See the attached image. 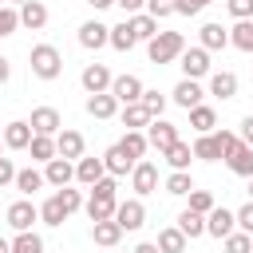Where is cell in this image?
<instances>
[{
	"label": "cell",
	"mask_w": 253,
	"mask_h": 253,
	"mask_svg": "<svg viewBox=\"0 0 253 253\" xmlns=\"http://www.w3.org/2000/svg\"><path fill=\"white\" fill-rule=\"evenodd\" d=\"M237 142H241V138H237L233 130H210V134H198L190 150H194V158H202V162H217V158H225Z\"/></svg>",
	"instance_id": "cell-1"
},
{
	"label": "cell",
	"mask_w": 253,
	"mask_h": 253,
	"mask_svg": "<svg viewBox=\"0 0 253 253\" xmlns=\"http://www.w3.org/2000/svg\"><path fill=\"white\" fill-rule=\"evenodd\" d=\"M28 63H32V75L43 79V83H51V79L63 75V55H59L55 43H36L32 55H28Z\"/></svg>",
	"instance_id": "cell-2"
},
{
	"label": "cell",
	"mask_w": 253,
	"mask_h": 253,
	"mask_svg": "<svg viewBox=\"0 0 253 253\" xmlns=\"http://www.w3.org/2000/svg\"><path fill=\"white\" fill-rule=\"evenodd\" d=\"M182 47H186V36L182 32H158V36H150L146 40V55H150V63H174L178 55H182Z\"/></svg>",
	"instance_id": "cell-3"
},
{
	"label": "cell",
	"mask_w": 253,
	"mask_h": 253,
	"mask_svg": "<svg viewBox=\"0 0 253 253\" xmlns=\"http://www.w3.org/2000/svg\"><path fill=\"white\" fill-rule=\"evenodd\" d=\"M178 67H182V79H206V75H210V51H206L202 43H198V47H182Z\"/></svg>",
	"instance_id": "cell-4"
},
{
	"label": "cell",
	"mask_w": 253,
	"mask_h": 253,
	"mask_svg": "<svg viewBox=\"0 0 253 253\" xmlns=\"http://www.w3.org/2000/svg\"><path fill=\"white\" fill-rule=\"evenodd\" d=\"M115 221L123 225V233L142 229V225H146V206H142V198H126V202H119V206H115Z\"/></svg>",
	"instance_id": "cell-5"
},
{
	"label": "cell",
	"mask_w": 253,
	"mask_h": 253,
	"mask_svg": "<svg viewBox=\"0 0 253 253\" xmlns=\"http://www.w3.org/2000/svg\"><path fill=\"white\" fill-rule=\"evenodd\" d=\"M142 134H146V142H150L158 154H162L166 146H174V142H178V126H174V123H166L162 115H158V119H150V123L142 126Z\"/></svg>",
	"instance_id": "cell-6"
},
{
	"label": "cell",
	"mask_w": 253,
	"mask_h": 253,
	"mask_svg": "<svg viewBox=\"0 0 253 253\" xmlns=\"http://www.w3.org/2000/svg\"><path fill=\"white\" fill-rule=\"evenodd\" d=\"M130 190H134V198L154 194V190H158V166H154V162H146V158H138V162H134V170H130Z\"/></svg>",
	"instance_id": "cell-7"
},
{
	"label": "cell",
	"mask_w": 253,
	"mask_h": 253,
	"mask_svg": "<svg viewBox=\"0 0 253 253\" xmlns=\"http://www.w3.org/2000/svg\"><path fill=\"white\" fill-rule=\"evenodd\" d=\"M4 217H8V225H12L16 233H24V229H32V225L40 221V206H32L28 198H20V202H12V206L4 210Z\"/></svg>",
	"instance_id": "cell-8"
},
{
	"label": "cell",
	"mask_w": 253,
	"mask_h": 253,
	"mask_svg": "<svg viewBox=\"0 0 253 253\" xmlns=\"http://www.w3.org/2000/svg\"><path fill=\"white\" fill-rule=\"evenodd\" d=\"M28 126H32V134H59L63 130V119H59V111L55 107H36L32 111V119H28Z\"/></svg>",
	"instance_id": "cell-9"
},
{
	"label": "cell",
	"mask_w": 253,
	"mask_h": 253,
	"mask_svg": "<svg viewBox=\"0 0 253 253\" xmlns=\"http://www.w3.org/2000/svg\"><path fill=\"white\" fill-rule=\"evenodd\" d=\"M71 178H75V162H71V158H59V154H55V158L43 162V182H47V186H55V190H59V186H71Z\"/></svg>",
	"instance_id": "cell-10"
},
{
	"label": "cell",
	"mask_w": 253,
	"mask_h": 253,
	"mask_svg": "<svg viewBox=\"0 0 253 253\" xmlns=\"http://www.w3.org/2000/svg\"><path fill=\"white\" fill-rule=\"evenodd\" d=\"M111 67L107 63H87L83 67V75H79V83H83V91L87 95H95V91H111Z\"/></svg>",
	"instance_id": "cell-11"
},
{
	"label": "cell",
	"mask_w": 253,
	"mask_h": 253,
	"mask_svg": "<svg viewBox=\"0 0 253 253\" xmlns=\"http://www.w3.org/2000/svg\"><path fill=\"white\" fill-rule=\"evenodd\" d=\"M233 229H237V221H233V210H225V206H213V210L206 213V233H210V237H217V241H221V237H229Z\"/></svg>",
	"instance_id": "cell-12"
},
{
	"label": "cell",
	"mask_w": 253,
	"mask_h": 253,
	"mask_svg": "<svg viewBox=\"0 0 253 253\" xmlns=\"http://www.w3.org/2000/svg\"><path fill=\"white\" fill-rule=\"evenodd\" d=\"M79 43H83L87 51H99V47L111 43V28L99 24V20H87V24H79Z\"/></svg>",
	"instance_id": "cell-13"
},
{
	"label": "cell",
	"mask_w": 253,
	"mask_h": 253,
	"mask_svg": "<svg viewBox=\"0 0 253 253\" xmlns=\"http://www.w3.org/2000/svg\"><path fill=\"white\" fill-rule=\"evenodd\" d=\"M111 95L119 103H138L142 99V79L138 75H115L111 79Z\"/></svg>",
	"instance_id": "cell-14"
},
{
	"label": "cell",
	"mask_w": 253,
	"mask_h": 253,
	"mask_svg": "<svg viewBox=\"0 0 253 253\" xmlns=\"http://www.w3.org/2000/svg\"><path fill=\"white\" fill-rule=\"evenodd\" d=\"M16 12H20V28H28V32H40L47 24V4L43 0H24Z\"/></svg>",
	"instance_id": "cell-15"
},
{
	"label": "cell",
	"mask_w": 253,
	"mask_h": 253,
	"mask_svg": "<svg viewBox=\"0 0 253 253\" xmlns=\"http://www.w3.org/2000/svg\"><path fill=\"white\" fill-rule=\"evenodd\" d=\"M202 95H206V91H202V83H198V79H178V87L170 91V99H174L182 111L198 107V103H202Z\"/></svg>",
	"instance_id": "cell-16"
},
{
	"label": "cell",
	"mask_w": 253,
	"mask_h": 253,
	"mask_svg": "<svg viewBox=\"0 0 253 253\" xmlns=\"http://www.w3.org/2000/svg\"><path fill=\"white\" fill-rule=\"evenodd\" d=\"M83 146H87V142H83L79 130H67V126H63V130L55 134V154H59V158H71V162H75V158H83Z\"/></svg>",
	"instance_id": "cell-17"
},
{
	"label": "cell",
	"mask_w": 253,
	"mask_h": 253,
	"mask_svg": "<svg viewBox=\"0 0 253 253\" xmlns=\"http://www.w3.org/2000/svg\"><path fill=\"white\" fill-rule=\"evenodd\" d=\"M225 166L237 174V178H253V146H245V142H237L229 154H225Z\"/></svg>",
	"instance_id": "cell-18"
},
{
	"label": "cell",
	"mask_w": 253,
	"mask_h": 253,
	"mask_svg": "<svg viewBox=\"0 0 253 253\" xmlns=\"http://www.w3.org/2000/svg\"><path fill=\"white\" fill-rule=\"evenodd\" d=\"M0 138H4V146H8V150H28V142H32V126H28V119L8 123Z\"/></svg>",
	"instance_id": "cell-19"
},
{
	"label": "cell",
	"mask_w": 253,
	"mask_h": 253,
	"mask_svg": "<svg viewBox=\"0 0 253 253\" xmlns=\"http://www.w3.org/2000/svg\"><path fill=\"white\" fill-rule=\"evenodd\" d=\"M103 166H107V174H115V178H123V174H130L134 170V158L115 142V146H107V154H103Z\"/></svg>",
	"instance_id": "cell-20"
},
{
	"label": "cell",
	"mask_w": 253,
	"mask_h": 253,
	"mask_svg": "<svg viewBox=\"0 0 253 253\" xmlns=\"http://www.w3.org/2000/svg\"><path fill=\"white\" fill-rule=\"evenodd\" d=\"M91 241L111 249V245H119V241H123V225H119L115 217H107V221H91Z\"/></svg>",
	"instance_id": "cell-21"
},
{
	"label": "cell",
	"mask_w": 253,
	"mask_h": 253,
	"mask_svg": "<svg viewBox=\"0 0 253 253\" xmlns=\"http://www.w3.org/2000/svg\"><path fill=\"white\" fill-rule=\"evenodd\" d=\"M107 174V166H103V158H75V182H83V186H95L99 178Z\"/></svg>",
	"instance_id": "cell-22"
},
{
	"label": "cell",
	"mask_w": 253,
	"mask_h": 253,
	"mask_svg": "<svg viewBox=\"0 0 253 253\" xmlns=\"http://www.w3.org/2000/svg\"><path fill=\"white\" fill-rule=\"evenodd\" d=\"M198 40H202L206 51H221V47H229V28H221V24H202Z\"/></svg>",
	"instance_id": "cell-23"
},
{
	"label": "cell",
	"mask_w": 253,
	"mask_h": 253,
	"mask_svg": "<svg viewBox=\"0 0 253 253\" xmlns=\"http://www.w3.org/2000/svg\"><path fill=\"white\" fill-rule=\"evenodd\" d=\"M115 111H119V99H115L111 91H95V95L87 99V115H91V119H111Z\"/></svg>",
	"instance_id": "cell-24"
},
{
	"label": "cell",
	"mask_w": 253,
	"mask_h": 253,
	"mask_svg": "<svg viewBox=\"0 0 253 253\" xmlns=\"http://www.w3.org/2000/svg\"><path fill=\"white\" fill-rule=\"evenodd\" d=\"M210 95L233 99V95H237V75H233V71H210Z\"/></svg>",
	"instance_id": "cell-25"
},
{
	"label": "cell",
	"mask_w": 253,
	"mask_h": 253,
	"mask_svg": "<svg viewBox=\"0 0 253 253\" xmlns=\"http://www.w3.org/2000/svg\"><path fill=\"white\" fill-rule=\"evenodd\" d=\"M190 126H194V134H210V130L217 126V111H213V107H206V103L190 107Z\"/></svg>",
	"instance_id": "cell-26"
},
{
	"label": "cell",
	"mask_w": 253,
	"mask_h": 253,
	"mask_svg": "<svg viewBox=\"0 0 253 253\" xmlns=\"http://www.w3.org/2000/svg\"><path fill=\"white\" fill-rule=\"evenodd\" d=\"M162 158L170 162V170H190V158H194V150H190V142H174V146H166L162 150Z\"/></svg>",
	"instance_id": "cell-27"
},
{
	"label": "cell",
	"mask_w": 253,
	"mask_h": 253,
	"mask_svg": "<svg viewBox=\"0 0 253 253\" xmlns=\"http://www.w3.org/2000/svg\"><path fill=\"white\" fill-rule=\"evenodd\" d=\"M178 229L186 233V241H194V237H202V233H206V213H194V210H182V213H178Z\"/></svg>",
	"instance_id": "cell-28"
},
{
	"label": "cell",
	"mask_w": 253,
	"mask_h": 253,
	"mask_svg": "<svg viewBox=\"0 0 253 253\" xmlns=\"http://www.w3.org/2000/svg\"><path fill=\"white\" fill-rule=\"evenodd\" d=\"M146 123H150V111L142 103H123V126L126 130H142Z\"/></svg>",
	"instance_id": "cell-29"
},
{
	"label": "cell",
	"mask_w": 253,
	"mask_h": 253,
	"mask_svg": "<svg viewBox=\"0 0 253 253\" xmlns=\"http://www.w3.org/2000/svg\"><path fill=\"white\" fill-rule=\"evenodd\" d=\"M67 217H71V213L63 210V202H59L55 194H51V198H47V202L40 206V221H43V225H63Z\"/></svg>",
	"instance_id": "cell-30"
},
{
	"label": "cell",
	"mask_w": 253,
	"mask_h": 253,
	"mask_svg": "<svg viewBox=\"0 0 253 253\" xmlns=\"http://www.w3.org/2000/svg\"><path fill=\"white\" fill-rule=\"evenodd\" d=\"M154 245H158L162 253H182V249H186V233H182L178 225H166V229L158 233V241H154Z\"/></svg>",
	"instance_id": "cell-31"
},
{
	"label": "cell",
	"mask_w": 253,
	"mask_h": 253,
	"mask_svg": "<svg viewBox=\"0 0 253 253\" xmlns=\"http://www.w3.org/2000/svg\"><path fill=\"white\" fill-rule=\"evenodd\" d=\"M229 43H233L237 51H253V20H237V24L229 28Z\"/></svg>",
	"instance_id": "cell-32"
},
{
	"label": "cell",
	"mask_w": 253,
	"mask_h": 253,
	"mask_svg": "<svg viewBox=\"0 0 253 253\" xmlns=\"http://www.w3.org/2000/svg\"><path fill=\"white\" fill-rule=\"evenodd\" d=\"M130 32H134V40H150V36H158V20L150 12H134L130 16Z\"/></svg>",
	"instance_id": "cell-33"
},
{
	"label": "cell",
	"mask_w": 253,
	"mask_h": 253,
	"mask_svg": "<svg viewBox=\"0 0 253 253\" xmlns=\"http://www.w3.org/2000/svg\"><path fill=\"white\" fill-rule=\"evenodd\" d=\"M119 146H123V150H126V154H130L134 162H138V158H142V154L150 150V142H146V134H142V130H126V134L119 138Z\"/></svg>",
	"instance_id": "cell-34"
},
{
	"label": "cell",
	"mask_w": 253,
	"mask_h": 253,
	"mask_svg": "<svg viewBox=\"0 0 253 253\" xmlns=\"http://www.w3.org/2000/svg\"><path fill=\"white\" fill-rule=\"evenodd\" d=\"M138 40H134V32H130V20H123V24H115L111 28V47L115 51H130Z\"/></svg>",
	"instance_id": "cell-35"
},
{
	"label": "cell",
	"mask_w": 253,
	"mask_h": 253,
	"mask_svg": "<svg viewBox=\"0 0 253 253\" xmlns=\"http://www.w3.org/2000/svg\"><path fill=\"white\" fill-rule=\"evenodd\" d=\"M28 150H32L36 162H47V158H55V138H51V134H32Z\"/></svg>",
	"instance_id": "cell-36"
},
{
	"label": "cell",
	"mask_w": 253,
	"mask_h": 253,
	"mask_svg": "<svg viewBox=\"0 0 253 253\" xmlns=\"http://www.w3.org/2000/svg\"><path fill=\"white\" fill-rule=\"evenodd\" d=\"M40 186H43V170H32V166L28 170H16V190L20 194H36Z\"/></svg>",
	"instance_id": "cell-37"
},
{
	"label": "cell",
	"mask_w": 253,
	"mask_h": 253,
	"mask_svg": "<svg viewBox=\"0 0 253 253\" xmlns=\"http://www.w3.org/2000/svg\"><path fill=\"white\" fill-rule=\"evenodd\" d=\"M194 190V178H190V170H174L170 178H166V194H174V198H186Z\"/></svg>",
	"instance_id": "cell-38"
},
{
	"label": "cell",
	"mask_w": 253,
	"mask_h": 253,
	"mask_svg": "<svg viewBox=\"0 0 253 253\" xmlns=\"http://www.w3.org/2000/svg\"><path fill=\"white\" fill-rule=\"evenodd\" d=\"M12 253H43V237H40V233H32V229H24V233H16Z\"/></svg>",
	"instance_id": "cell-39"
},
{
	"label": "cell",
	"mask_w": 253,
	"mask_h": 253,
	"mask_svg": "<svg viewBox=\"0 0 253 253\" xmlns=\"http://www.w3.org/2000/svg\"><path fill=\"white\" fill-rule=\"evenodd\" d=\"M221 245H225V253H253V237L241 233V229H233L229 237H221Z\"/></svg>",
	"instance_id": "cell-40"
},
{
	"label": "cell",
	"mask_w": 253,
	"mask_h": 253,
	"mask_svg": "<svg viewBox=\"0 0 253 253\" xmlns=\"http://www.w3.org/2000/svg\"><path fill=\"white\" fill-rule=\"evenodd\" d=\"M16 28H20V12L12 4H0V40L16 36Z\"/></svg>",
	"instance_id": "cell-41"
},
{
	"label": "cell",
	"mask_w": 253,
	"mask_h": 253,
	"mask_svg": "<svg viewBox=\"0 0 253 253\" xmlns=\"http://www.w3.org/2000/svg\"><path fill=\"white\" fill-rule=\"evenodd\" d=\"M186 198H190L186 210H194V213H210V210H213V194H210V190H190Z\"/></svg>",
	"instance_id": "cell-42"
},
{
	"label": "cell",
	"mask_w": 253,
	"mask_h": 253,
	"mask_svg": "<svg viewBox=\"0 0 253 253\" xmlns=\"http://www.w3.org/2000/svg\"><path fill=\"white\" fill-rule=\"evenodd\" d=\"M138 103L150 111V119H158V115L166 111V95H158V91H146V87H142V99H138Z\"/></svg>",
	"instance_id": "cell-43"
},
{
	"label": "cell",
	"mask_w": 253,
	"mask_h": 253,
	"mask_svg": "<svg viewBox=\"0 0 253 253\" xmlns=\"http://www.w3.org/2000/svg\"><path fill=\"white\" fill-rule=\"evenodd\" d=\"M55 198L63 202V210H67V213H75V210L83 206V194H79V190H71V186H59V190H55Z\"/></svg>",
	"instance_id": "cell-44"
},
{
	"label": "cell",
	"mask_w": 253,
	"mask_h": 253,
	"mask_svg": "<svg viewBox=\"0 0 253 253\" xmlns=\"http://www.w3.org/2000/svg\"><path fill=\"white\" fill-rule=\"evenodd\" d=\"M233 20H253V0H225Z\"/></svg>",
	"instance_id": "cell-45"
},
{
	"label": "cell",
	"mask_w": 253,
	"mask_h": 253,
	"mask_svg": "<svg viewBox=\"0 0 253 253\" xmlns=\"http://www.w3.org/2000/svg\"><path fill=\"white\" fill-rule=\"evenodd\" d=\"M233 221H237V229H241V233H249V237H253V202H245V206L233 213Z\"/></svg>",
	"instance_id": "cell-46"
},
{
	"label": "cell",
	"mask_w": 253,
	"mask_h": 253,
	"mask_svg": "<svg viewBox=\"0 0 253 253\" xmlns=\"http://www.w3.org/2000/svg\"><path fill=\"white\" fill-rule=\"evenodd\" d=\"M146 12L154 20H166V16H174V0H146Z\"/></svg>",
	"instance_id": "cell-47"
},
{
	"label": "cell",
	"mask_w": 253,
	"mask_h": 253,
	"mask_svg": "<svg viewBox=\"0 0 253 253\" xmlns=\"http://www.w3.org/2000/svg\"><path fill=\"white\" fill-rule=\"evenodd\" d=\"M206 4H213V0H174V12L178 16H198Z\"/></svg>",
	"instance_id": "cell-48"
},
{
	"label": "cell",
	"mask_w": 253,
	"mask_h": 253,
	"mask_svg": "<svg viewBox=\"0 0 253 253\" xmlns=\"http://www.w3.org/2000/svg\"><path fill=\"white\" fill-rule=\"evenodd\" d=\"M8 182H16V166H12V158H0V186H8Z\"/></svg>",
	"instance_id": "cell-49"
},
{
	"label": "cell",
	"mask_w": 253,
	"mask_h": 253,
	"mask_svg": "<svg viewBox=\"0 0 253 253\" xmlns=\"http://www.w3.org/2000/svg\"><path fill=\"white\" fill-rule=\"evenodd\" d=\"M237 138H241L245 146H253V115H245V119H241V130H237Z\"/></svg>",
	"instance_id": "cell-50"
},
{
	"label": "cell",
	"mask_w": 253,
	"mask_h": 253,
	"mask_svg": "<svg viewBox=\"0 0 253 253\" xmlns=\"http://www.w3.org/2000/svg\"><path fill=\"white\" fill-rule=\"evenodd\" d=\"M115 4H119L126 16H134V12H142V4H146V0H115Z\"/></svg>",
	"instance_id": "cell-51"
},
{
	"label": "cell",
	"mask_w": 253,
	"mask_h": 253,
	"mask_svg": "<svg viewBox=\"0 0 253 253\" xmlns=\"http://www.w3.org/2000/svg\"><path fill=\"white\" fill-rule=\"evenodd\" d=\"M134 253H162L154 241H142V245H134Z\"/></svg>",
	"instance_id": "cell-52"
},
{
	"label": "cell",
	"mask_w": 253,
	"mask_h": 253,
	"mask_svg": "<svg viewBox=\"0 0 253 253\" xmlns=\"http://www.w3.org/2000/svg\"><path fill=\"white\" fill-rule=\"evenodd\" d=\"M8 75H12V63L0 55V83H8Z\"/></svg>",
	"instance_id": "cell-53"
},
{
	"label": "cell",
	"mask_w": 253,
	"mask_h": 253,
	"mask_svg": "<svg viewBox=\"0 0 253 253\" xmlns=\"http://www.w3.org/2000/svg\"><path fill=\"white\" fill-rule=\"evenodd\" d=\"M87 4H91V8H95V12H103V8H111V4H115V0H87Z\"/></svg>",
	"instance_id": "cell-54"
},
{
	"label": "cell",
	"mask_w": 253,
	"mask_h": 253,
	"mask_svg": "<svg viewBox=\"0 0 253 253\" xmlns=\"http://www.w3.org/2000/svg\"><path fill=\"white\" fill-rule=\"evenodd\" d=\"M0 253H12V241H4V237H0Z\"/></svg>",
	"instance_id": "cell-55"
},
{
	"label": "cell",
	"mask_w": 253,
	"mask_h": 253,
	"mask_svg": "<svg viewBox=\"0 0 253 253\" xmlns=\"http://www.w3.org/2000/svg\"><path fill=\"white\" fill-rule=\"evenodd\" d=\"M4 4H12V8H20V4H24V0H4Z\"/></svg>",
	"instance_id": "cell-56"
},
{
	"label": "cell",
	"mask_w": 253,
	"mask_h": 253,
	"mask_svg": "<svg viewBox=\"0 0 253 253\" xmlns=\"http://www.w3.org/2000/svg\"><path fill=\"white\" fill-rule=\"evenodd\" d=\"M249 202H253V178H249Z\"/></svg>",
	"instance_id": "cell-57"
},
{
	"label": "cell",
	"mask_w": 253,
	"mask_h": 253,
	"mask_svg": "<svg viewBox=\"0 0 253 253\" xmlns=\"http://www.w3.org/2000/svg\"><path fill=\"white\" fill-rule=\"evenodd\" d=\"M0 150H4V138H0ZM0 158H4V154H0Z\"/></svg>",
	"instance_id": "cell-58"
}]
</instances>
